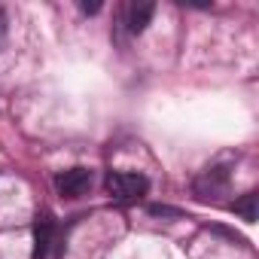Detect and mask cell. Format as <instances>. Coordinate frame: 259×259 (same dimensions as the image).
Masks as SVG:
<instances>
[{
	"label": "cell",
	"mask_w": 259,
	"mask_h": 259,
	"mask_svg": "<svg viewBox=\"0 0 259 259\" xmlns=\"http://www.w3.org/2000/svg\"><path fill=\"white\" fill-rule=\"evenodd\" d=\"M150 180L138 171H110L107 174V192L116 201H138L141 195H147Z\"/></svg>",
	"instance_id": "cell-1"
},
{
	"label": "cell",
	"mask_w": 259,
	"mask_h": 259,
	"mask_svg": "<svg viewBox=\"0 0 259 259\" xmlns=\"http://www.w3.org/2000/svg\"><path fill=\"white\" fill-rule=\"evenodd\" d=\"M92 186V171L89 168H70V171H61L55 177V189L64 195V198H79L85 195Z\"/></svg>",
	"instance_id": "cell-2"
},
{
	"label": "cell",
	"mask_w": 259,
	"mask_h": 259,
	"mask_svg": "<svg viewBox=\"0 0 259 259\" xmlns=\"http://www.w3.org/2000/svg\"><path fill=\"white\" fill-rule=\"evenodd\" d=\"M52 244H55V220L52 213L43 210L34 223V259H46Z\"/></svg>",
	"instance_id": "cell-3"
},
{
	"label": "cell",
	"mask_w": 259,
	"mask_h": 259,
	"mask_svg": "<svg viewBox=\"0 0 259 259\" xmlns=\"http://www.w3.org/2000/svg\"><path fill=\"white\" fill-rule=\"evenodd\" d=\"M156 7L153 4H128L125 7V28L128 34H144V28L150 25Z\"/></svg>",
	"instance_id": "cell-4"
},
{
	"label": "cell",
	"mask_w": 259,
	"mask_h": 259,
	"mask_svg": "<svg viewBox=\"0 0 259 259\" xmlns=\"http://www.w3.org/2000/svg\"><path fill=\"white\" fill-rule=\"evenodd\" d=\"M235 213H241L247 223L256 220V192H247L241 201H235Z\"/></svg>",
	"instance_id": "cell-5"
},
{
	"label": "cell",
	"mask_w": 259,
	"mask_h": 259,
	"mask_svg": "<svg viewBox=\"0 0 259 259\" xmlns=\"http://www.w3.org/2000/svg\"><path fill=\"white\" fill-rule=\"evenodd\" d=\"M79 10H82V13H89V16H95V13L101 10V4H79Z\"/></svg>",
	"instance_id": "cell-6"
},
{
	"label": "cell",
	"mask_w": 259,
	"mask_h": 259,
	"mask_svg": "<svg viewBox=\"0 0 259 259\" xmlns=\"http://www.w3.org/2000/svg\"><path fill=\"white\" fill-rule=\"evenodd\" d=\"M4 34H7V16L0 10V46H4Z\"/></svg>",
	"instance_id": "cell-7"
}]
</instances>
